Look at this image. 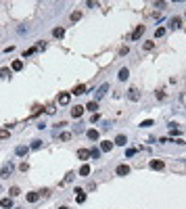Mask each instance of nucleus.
Instances as JSON below:
<instances>
[{
    "mask_svg": "<svg viewBox=\"0 0 186 209\" xmlns=\"http://www.w3.org/2000/svg\"><path fill=\"white\" fill-rule=\"evenodd\" d=\"M13 169H15V165H13L11 161H6V163L2 165V169H0V178H11Z\"/></svg>",
    "mask_w": 186,
    "mask_h": 209,
    "instance_id": "1",
    "label": "nucleus"
},
{
    "mask_svg": "<svg viewBox=\"0 0 186 209\" xmlns=\"http://www.w3.org/2000/svg\"><path fill=\"white\" fill-rule=\"evenodd\" d=\"M84 109H86V107H82V105H78V107H73V109H71V117H75V119H80V117L84 115Z\"/></svg>",
    "mask_w": 186,
    "mask_h": 209,
    "instance_id": "2",
    "label": "nucleus"
},
{
    "mask_svg": "<svg viewBox=\"0 0 186 209\" xmlns=\"http://www.w3.org/2000/svg\"><path fill=\"white\" fill-rule=\"evenodd\" d=\"M115 174H117V176H128V174H130V165H126V163H121V165H117V169H115Z\"/></svg>",
    "mask_w": 186,
    "mask_h": 209,
    "instance_id": "3",
    "label": "nucleus"
},
{
    "mask_svg": "<svg viewBox=\"0 0 186 209\" xmlns=\"http://www.w3.org/2000/svg\"><path fill=\"white\" fill-rule=\"evenodd\" d=\"M69 98H71V96H69L67 92H61V94L56 96V100H59V105H67V103H69Z\"/></svg>",
    "mask_w": 186,
    "mask_h": 209,
    "instance_id": "4",
    "label": "nucleus"
},
{
    "mask_svg": "<svg viewBox=\"0 0 186 209\" xmlns=\"http://www.w3.org/2000/svg\"><path fill=\"white\" fill-rule=\"evenodd\" d=\"M78 159H82V161L90 159V151H88V149H80V151H78Z\"/></svg>",
    "mask_w": 186,
    "mask_h": 209,
    "instance_id": "5",
    "label": "nucleus"
},
{
    "mask_svg": "<svg viewBox=\"0 0 186 209\" xmlns=\"http://www.w3.org/2000/svg\"><path fill=\"white\" fill-rule=\"evenodd\" d=\"M75 201H78V203H84V201H86V192H84L82 188H75Z\"/></svg>",
    "mask_w": 186,
    "mask_h": 209,
    "instance_id": "6",
    "label": "nucleus"
},
{
    "mask_svg": "<svg viewBox=\"0 0 186 209\" xmlns=\"http://www.w3.org/2000/svg\"><path fill=\"white\" fill-rule=\"evenodd\" d=\"M163 167H165V163H163L161 159H153V161H151V169H157V171H159V169H163Z\"/></svg>",
    "mask_w": 186,
    "mask_h": 209,
    "instance_id": "7",
    "label": "nucleus"
},
{
    "mask_svg": "<svg viewBox=\"0 0 186 209\" xmlns=\"http://www.w3.org/2000/svg\"><path fill=\"white\" fill-rule=\"evenodd\" d=\"M142 34H144V25H138V27H136V29L132 32V40H138Z\"/></svg>",
    "mask_w": 186,
    "mask_h": 209,
    "instance_id": "8",
    "label": "nucleus"
},
{
    "mask_svg": "<svg viewBox=\"0 0 186 209\" xmlns=\"http://www.w3.org/2000/svg\"><path fill=\"white\" fill-rule=\"evenodd\" d=\"M128 75H130V71H128V67H123V69H119V73H117V78H119V82H126V80H128Z\"/></svg>",
    "mask_w": 186,
    "mask_h": 209,
    "instance_id": "9",
    "label": "nucleus"
},
{
    "mask_svg": "<svg viewBox=\"0 0 186 209\" xmlns=\"http://www.w3.org/2000/svg\"><path fill=\"white\" fill-rule=\"evenodd\" d=\"M71 94H75V96H80V94H86V86L84 84H78L75 88H73V92Z\"/></svg>",
    "mask_w": 186,
    "mask_h": 209,
    "instance_id": "10",
    "label": "nucleus"
},
{
    "mask_svg": "<svg viewBox=\"0 0 186 209\" xmlns=\"http://www.w3.org/2000/svg\"><path fill=\"white\" fill-rule=\"evenodd\" d=\"M115 144H119V146H123V144H128V138H126L123 134H119V136H115Z\"/></svg>",
    "mask_w": 186,
    "mask_h": 209,
    "instance_id": "11",
    "label": "nucleus"
},
{
    "mask_svg": "<svg viewBox=\"0 0 186 209\" xmlns=\"http://www.w3.org/2000/svg\"><path fill=\"white\" fill-rule=\"evenodd\" d=\"M40 199V192H27V203H36Z\"/></svg>",
    "mask_w": 186,
    "mask_h": 209,
    "instance_id": "12",
    "label": "nucleus"
},
{
    "mask_svg": "<svg viewBox=\"0 0 186 209\" xmlns=\"http://www.w3.org/2000/svg\"><path fill=\"white\" fill-rule=\"evenodd\" d=\"M0 207H4V209L13 207V199H11V197H6V199H2V201H0Z\"/></svg>",
    "mask_w": 186,
    "mask_h": 209,
    "instance_id": "13",
    "label": "nucleus"
},
{
    "mask_svg": "<svg viewBox=\"0 0 186 209\" xmlns=\"http://www.w3.org/2000/svg\"><path fill=\"white\" fill-rule=\"evenodd\" d=\"M52 36H54V38H63V36H65V29H63V27H54V29H52Z\"/></svg>",
    "mask_w": 186,
    "mask_h": 209,
    "instance_id": "14",
    "label": "nucleus"
},
{
    "mask_svg": "<svg viewBox=\"0 0 186 209\" xmlns=\"http://www.w3.org/2000/svg\"><path fill=\"white\" fill-rule=\"evenodd\" d=\"M111 146H113V144H111V140L102 142V144H100V153H109V151H111Z\"/></svg>",
    "mask_w": 186,
    "mask_h": 209,
    "instance_id": "15",
    "label": "nucleus"
},
{
    "mask_svg": "<svg viewBox=\"0 0 186 209\" xmlns=\"http://www.w3.org/2000/svg\"><path fill=\"white\" fill-rule=\"evenodd\" d=\"M15 153H17V157H25L27 155V146H17Z\"/></svg>",
    "mask_w": 186,
    "mask_h": 209,
    "instance_id": "16",
    "label": "nucleus"
},
{
    "mask_svg": "<svg viewBox=\"0 0 186 209\" xmlns=\"http://www.w3.org/2000/svg\"><path fill=\"white\" fill-rule=\"evenodd\" d=\"M88 174H90V165H88V163H84V165L80 167V176H84V178H86Z\"/></svg>",
    "mask_w": 186,
    "mask_h": 209,
    "instance_id": "17",
    "label": "nucleus"
},
{
    "mask_svg": "<svg viewBox=\"0 0 186 209\" xmlns=\"http://www.w3.org/2000/svg\"><path fill=\"white\" fill-rule=\"evenodd\" d=\"M88 138H90V140H98V138H100L98 130H88Z\"/></svg>",
    "mask_w": 186,
    "mask_h": 209,
    "instance_id": "18",
    "label": "nucleus"
},
{
    "mask_svg": "<svg viewBox=\"0 0 186 209\" xmlns=\"http://www.w3.org/2000/svg\"><path fill=\"white\" fill-rule=\"evenodd\" d=\"M86 109H88V111H92V113H96V109H98V103H96V100H90V103L86 105Z\"/></svg>",
    "mask_w": 186,
    "mask_h": 209,
    "instance_id": "19",
    "label": "nucleus"
},
{
    "mask_svg": "<svg viewBox=\"0 0 186 209\" xmlns=\"http://www.w3.org/2000/svg\"><path fill=\"white\" fill-rule=\"evenodd\" d=\"M169 23H172V27H176V29H178V27H182V19H180V17H174Z\"/></svg>",
    "mask_w": 186,
    "mask_h": 209,
    "instance_id": "20",
    "label": "nucleus"
},
{
    "mask_svg": "<svg viewBox=\"0 0 186 209\" xmlns=\"http://www.w3.org/2000/svg\"><path fill=\"white\" fill-rule=\"evenodd\" d=\"M128 96H130V100H138V98H140V94H138V90H136V88H132Z\"/></svg>",
    "mask_w": 186,
    "mask_h": 209,
    "instance_id": "21",
    "label": "nucleus"
},
{
    "mask_svg": "<svg viewBox=\"0 0 186 209\" xmlns=\"http://www.w3.org/2000/svg\"><path fill=\"white\" fill-rule=\"evenodd\" d=\"M23 69V61H13V71H21Z\"/></svg>",
    "mask_w": 186,
    "mask_h": 209,
    "instance_id": "22",
    "label": "nucleus"
},
{
    "mask_svg": "<svg viewBox=\"0 0 186 209\" xmlns=\"http://www.w3.org/2000/svg\"><path fill=\"white\" fill-rule=\"evenodd\" d=\"M107 88H109V86H107V84H102V86L98 88V92H96V96H98V98H100V96H105V92H107Z\"/></svg>",
    "mask_w": 186,
    "mask_h": 209,
    "instance_id": "23",
    "label": "nucleus"
},
{
    "mask_svg": "<svg viewBox=\"0 0 186 209\" xmlns=\"http://www.w3.org/2000/svg\"><path fill=\"white\" fill-rule=\"evenodd\" d=\"M8 136H11V132H8L6 128H2V130H0V140H6Z\"/></svg>",
    "mask_w": 186,
    "mask_h": 209,
    "instance_id": "24",
    "label": "nucleus"
},
{
    "mask_svg": "<svg viewBox=\"0 0 186 209\" xmlns=\"http://www.w3.org/2000/svg\"><path fill=\"white\" fill-rule=\"evenodd\" d=\"M8 195H11V199H13V197H17V195H21V190H19L17 186H13V188L8 190Z\"/></svg>",
    "mask_w": 186,
    "mask_h": 209,
    "instance_id": "25",
    "label": "nucleus"
},
{
    "mask_svg": "<svg viewBox=\"0 0 186 209\" xmlns=\"http://www.w3.org/2000/svg\"><path fill=\"white\" fill-rule=\"evenodd\" d=\"M90 157H92V159H98V157H100V149H92V151H90Z\"/></svg>",
    "mask_w": 186,
    "mask_h": 209,
    "instance_id": "26",
    "label": "nucleus"
},
{
    "mask_svg": "<svg viewBox=\"0 0 186 209\" xmlns=\"http://www.w3.org/2000/svg\"><path fill=\"white\" fill-rule=\"evenodd\" d=\"M80 19H82V13H80V11L71 13V21H80Z\"/></svg>",
    "mask_w": 186,
    "mask_h": 209,
    "instance_id": "27",
    "label": "nucleus"
},
{
    "mask_svg": "<svg viewBox=\"0 0 186 209\" xmlns=\"http://www.w3.org/2000/svg\"><path fill=\"white\" fill-rule=\"evenodd\" d=\"M54 111H56V107H54L52 103H50V105H46V113H48V115H52Z\"/></svg>",
    "mask_w": 186,
    "mask_h": 209,
    "instance_id": "28",
    "label": "nucleus"
},
{
    "mask_svg": "<svg viewBox=\"0 0 186 209\" xmlns=\"http://www.w3.org/2000/svg\"><path fill=\"white\" fill-rule=\"evenodd\" d=\"M163 36H165V29H163V27H159V29L155 32V38H163Z\"/></svg>",
    "mask_w": 186,
    "mask_h": 209,
    "instance_id": "29",
    "label": "nucleus"
},
{
    "mask_svg": "<svg viewBox=\"0 0 186 209\" xmlns=\"http://www.w3.org/2000/svg\"><path fill=\"white\" fill-rule=\"evenodd\" d=\"M0 75H2V78H8V75H11V69H8V67L0 69Z\"/></svg>",
    "mask_w": 186,
    "mask_h": 209,
    "instance_id": "30",
    "label": "nucleus"
},
{
    "mask_svg": "<svg viewBox=\"0 0 186 209\" xmlns=\"http://www.w3.org/2000/svg\"><path fill=\"white\" fill-rule=\"evenodd\" d=\"M155 48V42H144V50H153Z\"/></svg>",
    "mask_w": 186,
    "mask_h": 209,
    "instance_id": "31",
    "label": "nucleus"
},
{
    "mask_svg": "<svg viewBox=\"0 0 186 209\" xmlns=\"http://www.w3.org/2000/svg\"><path fill=\"white\" fill-rule=\"evenodd\" d=\"M34 52H36V48H27V50L23 52V59H27V57H29V54H34Z\"/></svg>",
    "mask_w": 186,
    "mask_h": 209,
    "instance_id": "32",
    "label": "nucleus"
},
{
    "mask_svg": "<svg viewBox=\"0 0 186 209\" xmlns=\"http://www.w3.org/2000/svg\"><path fill=\"white\" fill-rule=\"evenodd\" d=\"M61 140H71V132H63L61 134Z\"/></svg>",
    "mask_w": 186,
    "mask_h": 209,
    "instance_id": "33",
    "label": "nucleus"
},
{
    "mask_svg": "<svg viewBox=\"0 0 186 209\" xmlns=\"http://www.w3.org/2000/svg\"><path fill=\"white\" fill-rule=\"evenodd\" d=\"M40 146H42V142H40V140H34V142H32V149H34V151H36V149H40Z\"/></svg>",
    "mask_w": 186,
    "mask_h": 209,
    "instance_id": "34",
    "label": "nucleus"
},
{
    "mask_svg": "<svg viewBox=\"0 0 186 209\" xmlns=\"http://www.w3.org/2000/svg\"><path fill=\"white\" fill-rule=\"evenodd\" d=\"M40 113H42V107H36V109H34V113H32V117H36V115H40Z\"/></svg>",
    "mask_w": 186,
    "mask_h": 209,
    "instance_id": "35",
    "label": "nucleus"
},
{
    "mask_svg": "<svg viewBox=\"0 0 186 209\" xmlns=\"http://www.w3.org/2000/svg\"><path fill=\"white\" fill-rule=\"evenodd\" d=\"M132 155H136V149H128L126 151V157H132Z\"/></svg>",
    "mask_w": 186,
    "mask_h": 209,
    "instance_id": "36",
    "label": "nucleus"
},
{
    "mask_svg": "<svg viewBox=\"0 0 186 209\" xmlns=\"http://www.w3.org/2000/svg\"><path fill=\"white\" fill-rule=\"evenodd\" d=\"M48 195H50V190H48V188H42V190H40V197H48Z\"/></svg>",
    "mask_w": 186,
    "mask_h": 209,
    "instance_id": "37",
    "label": "nucleus"
},
{
    "mask_svg": "<svg viewBox=\"0 0 186 209\" xmlns=\"http://www.w3.org/2000/svg\"><path fill=\"white\" fill-rule=\"evenodd\" d=\"M27 167H29V165H27V163H25V161H23V163H21V165H19V169H21V171H27Z\"/></svg>",
    "mask_w": 186,
    "mask_h": 209,
    "instance_id": "38",
    "label": "nucleus"
},
{
    "mask_svg": "<svg viewBox=\"0 0 186 209\" xmlns=\"http://www.w3.org/2000/svg\"><path fill=\"white\" fill-rule=\"evenodd\" d=\"M142 125H144V128H148V125H153V119H146V121H142Z\"/></svg>",
    "mask_w": 186,
    "mask_h": 209,
    "instance_id": "39",
    "label": "nucleus"
},
{
    "mask_svg": "<svg viewBox=\"0 0 186 209\" xmlns=\"http://www.w3.org/2000/svg\"><path fill=\"white\" fill-rule=\"evenodd\" d=\"M59 209H69V207H65V205H63V207H59Z\"/></svg>",
    "mask_w": 186,
    "mask_h": 209,
    "instance_id": "40",
    "label": "nucleus"
}]
</instances>
